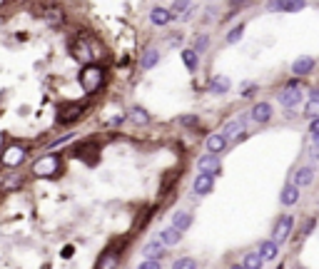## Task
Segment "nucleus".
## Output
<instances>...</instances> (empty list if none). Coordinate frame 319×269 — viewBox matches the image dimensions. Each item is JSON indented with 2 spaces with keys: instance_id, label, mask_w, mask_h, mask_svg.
<instances>
[{
  "instance_id": "1",
  "label": "nucleus",
  "mask_w": 319,
  "mask_h": 269,
  "mask_svg": "<svg viewBox=\"0 0 319 269\" xmlns=\"http://www.w3.org/2000/svg\"><path fill=\"white\" fill-rule=\"evenodd\" d=\"M102 83H105V70L100 65H85L83 67V72H80V85H83V90L88 95L97 92L102 88Z\"/></svg>"
},
{
  "instance_id": "2",
  "label": "nucleus",
  "mask_w": 319,
  "mask_h": 269,
  "mask_svg": "<svg viewBox=\"0 0 319 269\" xmlns=\"http://www.w3.org/2000/svg\"><path fill=\"white\" fill-rule=\"evenodd\" d=\"M58 172H60V157L58 155H43L32 165L35 177H55Z\"/></svg>"
},
{
  "instance_id": "3",
  "label": "nucleus",
  "mask_w": 319,
  "mask_h": 269,
  "mask_svg": "<svg viewBox=\"0 0 319 269\" xmlns=\"http://www.w3.org/2000/svg\"><path fill=\"white\" fill-rule=\"evenodd\" d=\"M299 102H302V85L297 80H292V83L285 85L282 92H279V105L282 107H297Z\"/></svg>"
},
{
  "instance_id": "4",
  "label": "nucleus",
  "mask_w": 319,
  "mask_h": 269,
  "mask_svg": "<svg viewBox=\"0 0 319 269\" xmlns=\"http://www.w3.org/2000/svg\"><path fill=\"white\" fill-rule=\"evenodd\" d=\"M83 112H85V105H80V102H70V105H63L58 110V122L60 125H70V122H77L80 118H83Z\"/></svg>"
},
{
  "instance_id": "5",
  "label": "nucleus",
  "mask_w": 319,
  "mask_h": 269,
  "mask_svg": "<svg viewBox=\"0 0 319 269\" xmlns=\"http://www.w3.org/2000/svg\"><path fill=\"white\" fill-rule=\"evenodd\" d=\"M307 5V0H269L267 10L269 13H297Z\"/></svg>"
},
{
  "instance_id": "6",
  "label": "nucleus",
  "mask_w": 319,
  "mask_h": 269,
  "mask_svg": "<svg viewBox=\"0 0 319 269\" xmlns=\"http://www.w3.org/2000/svg\"><path fill=\"white\" fill-rule=\"evenodd\" d=\"M23 160H25V147L23 145H8L3 149V157H0V162L5 167H18Z\"/></svg>"
},
{
  "instance_id": "7",
  "label": "nucleus",
  "mask_w": 319,
  "mask_h": 269,
  "mask_svg": "<svg viewBox=\"0 0 319 269\" xmlns=\"http://www.w3.org/2000/svg\"><path fill=\"white\" fill-rule=\"evenodd\" d=\"M72 55H75L80 62H88V65H90V60H93L95 55H93V48H90L88 37H77V40L72 43Z\"/></svg>"
},
{
  "instance_id": "8",
  "label": "nucleus",
  "mask_w": 319,
  "mask_h": 269,
  "mask_svg": "<svg viewBox=\"0 0 319 269\" xmlns=\"http://www.w3.org/2000/svg\"><path fill=\"white\" fill-rule=\"evenodd\" d=\"M292 224H294V219L289 217V214H285L282 219H279L277 224H274V244L279 242V244H282V242H287L289 239V232H292Z\"/></svg>"
},
{
  "instance_id": "9",
  "label": "nucleus",
  "mask_w": 319,
  "mask_h": 269,
  "mask_svg": "<svg viewBox=\"0 0 319 269\" xmlns=\"http://www.w3.org/2000/svg\"><path fill=\"white\" fill-rule=\"evenodd\" d=\"M197 167H199V172H202V175H210V177H215V175L222 172V162H220L217 155H207V157H202V160L197 162Z\"/></svg>"
},
{
  "instance_id": "10",
  "label": "nucleus",
  "mask_w": 319,
  "mask_h": 269,
  "mask_svg": "<svg viewBox=\"0 0 319 269\" xmlns=\"http://www.w3.org/2000/svg\"><path fill=\"white\" fill-rule=\"evenodd\" d=\"M97 152H100V149H97L95 142H83V145H77V147H75V157H80V160H85V162L93 165V162L97 160V157H95Z\"/></svg>"
},
{
  "instance_id": "11",
  "label": "nucleus",
  "mask_w": 319,
  "mask_h": 269,
  "mask_svg": "<svg viewBox=\"0 0 319 269\" xmlns=\"http://www.w3.org/2000/svg\"><path fill=\"white\" fill-rule=\"evenodd\" d=\"M250 115H252L255 122L264 125V122H269V118H272V105H269V102H257V105L252 107Z\"/></svg>"
},
{
  "instance_id": "12",
  "label": "nucleus",
  "mask_w": 319,
  "mask_h": 269,
  "mask_svg": "<svg viewBox=\"0 0 319 269\" xmlns=\"http://www.w3.org/2000/svg\"><path fill=\"white\" fill-rule=\"evenodd\" d=\"M215 177H210V175H197L194 177V182H192V189L197 192V195H210V192H212V182Z\"/></svg>"
},
{
  "instance_id": "13",
  "label": "nucleus",
  "mask_w": 319,
  "mask_h": 269,
  "mask_svg": "<svg viewBox=\"0 0 319 269\" xmlns=\"http://www.w3.org/2000/svg\"><path fill=\"white\" fill-rule=\"evenodd\" d=\"M117 264H120V254L115 249H107L105 254H100L95 269H117Z\"/></svg>"
},
{
  "instance_id": "14",
  "label": "nucleus",
  "mask_w": 319,
  "mask_h": 269,
  "mask_svg": "<svg viewBox=\"0 0 319 269\" xmlns=\"http://www.w3.org/2000/svg\"><path fill=\"white\" fill-rule=\"evenodd\" d=\"M312 179H314V170L309 165H304L294 172V187H307V184H312Z\"/></svg>"
},
{
  "instance_id": "15",
  "label": "nucleus",
  "mask_w": 319,
  "mask_h": 269,
  "mask_svg": "<svg viewBox=\"0 0 319 269\" xmlns=\"http://www.w3.org/2000/svg\"><path fill=\"white\" fill-rule=\"evenodd\" d=\"M224 147H227V137H224L222 132H215V135L207 137V149L212 152V155H220Z\"/></svg>"
},
{
  "instance_id": "16",
  "label": "nucleus",
  "mask_w": 319,
  "mask_h": 269,
  "mask_svg": "<svg viewBox=\"0 0 319 269\" xmlns=\"http://www.w3.org/2000/svg\"><path fill=\"white\" fill-rule=\"evenodd\" d=\"M180 237H182V232H180V229H175V227H167V229H162V232H160V242H162L165 247L177 244Z\"/></svg>"
},
{
  "instance_id": "17",
  "label": "nucleus",
  "mask_w": 319,
  "mask_h": 269,
  "mask_svg": "<svg viewBox=\"0 0 319 269\" xmlns=\"http://www.w3.org/2000/svg\"><path fill=\"white\" fill-rule=\"evenodd\" d=\"M229 80L224 78V75H217V78H212V83H210V92L212 95H224L227 90H229Z\"/></svg>"
},
{
  "instance_id": "18",
  "label": "nucleus",
  "mask_w": 319,
  "mask_h": 269,
  "mask_svg": "<svg viewBox=\"0 0 319 269\" xmlns=\"http://www.w3.org/2000/svg\"><path fill=\"white\" fill-rule=\"evenodd\" d=\"M150 20H152V25H167V23L172 20V13L165 10V8H152Z\"/></svg>"
},
{
  "instance_id": "19",
  "label": "nucleus",
  "mask_w": 319,
  "mask_h": 269,
  "mask_svg": "<svg viewBox=\"0 0 319 269\" xmlns=\"http://www.w3.org/2000/svg\"><path fill=\"white\" fill-rule=\"evenodd\" d=\"M297 202H299V187H294V184H287V187L282 189V205L292 207V205H297Z\"/></svg>"
},
{
  "instance_id": "20",
  "label": "nucleus",
  "mask_w": 319,
  "mask_h": 269,
  "mask_svg": "<svg viewBox=\"0 0 319 269\" xmlns=\"http://www.w3.org/2000/svg\"><path fill=\"white\" fill-rule=\"evenodd\" d=\"M142 254L147 257V259H157V257H162L165 254V244L160 242V239H155V242H150V244H145V249H142Z\"/></svg>"
},
{
  "instance_id": "21",
  "label": "nucleus",
  "mask_w": 319,
  "mask_h": 269,
  "mask_svg": "<svg viewBox=\"0 0 319 269\" xmlns=\"http://www.w3.org/2000/svg\"><path fill=\"white\" fill-rule=\"evenodd\" d=\"M304 115H307V118H312V120H314V118H319V88H317V90H312Z\"/></svg>"
},
{
  "instance_id": "22",
  "label": "nucleus",
  "mask_w": 319,
  "mask_h": 269,
  "mask_svg": "<svg viewBox=\"0 0 319 269\" xmlns=\"http://www.w3.org/2000/svg\"><path fill=\"white\" fill-rule=\"evenodd\" d=\"M312 67H314V60L312 58H299V60H294V65H292V72L297 75H307V72H312Z\"/></svg>"
},
{
  "instance_id": "23",
  "label": "nucleus",
  "mask_w": 319,
  "mask_h": 269,
  "mask_svg": "<svg viewBox=\"0 0 319 269\" xmlns=\"http://www.w3.org/2000/svg\"><path fill=\"white\" fill-rule=\"evenodd\" d=\"M190 224H192V217L187 212H175V217H172V227L175 229L185 232V229H190Z\"/></svg>"
},
{
  "instance_id": "24",
  "label": "nucleus",
  "mask_w": 319,
  "mask_h": 269,
  "mask_svg": "<svg viewBox=\"0 0 319 269\" xmlns=\"http://www.w3.org/2000/svg\"><path fill=\"white\" fill-rule=\"evenodd\" d=\"M245 130V120H229L227 125H224V130H222V135L229 140V137H234L237 132H242Z\"/></svg>"
},
{
  "instance_id": "25",
  "label": "nucleus",
  "mask_w": 319,
  "mask_h": 269,
  "mask_svg": "<svg viewBox=\"0 0 319 269\" xmlns=\"http://www.w3.org/2000/svg\"><path fill=\"white\" fill-rule=\"evenodd\" d=\"M157 60H160V53H157L155 48H150V50L142 55V60H140V67H142V70H150V67H155V65H157Z\"/></svg>"
},
{
  "instance_id": "26",
  "label": "nucleus",
  "mask_w": 319,
  "mask_h": 269,
  "mask_svg": "<svg viewBox=\"0 0 319 269\" xmlns=\"http://www.w3.org/2000/svg\"><path fill=\"white\" fill-rule=\"evenodd\" d=\"M259 257H262V262H272L277 257V244L274 242H262L259 244Z\"/></svg>"
},
{
  "instance_id": "27",
  "label": "nucleus",
  "mask_w": 319,
  "mask_h": 269,
  "mask_svg": "<svg viewBox=\"0 0 319 269\" xmlns=\"http://www.w3.org/2000/svg\"><path fill=\"white\" fill-rule=\"evenodd\" d=\"M262 257H259V252H250V254H245V262H242V269H262Z\"/></svg>"
},
{
  "instance_id": "28",
  "label": "nucleus",
  "mask_w": 319,
  "mask_h": 269,
  "mask_svg": "<svg viewBox=\"0 0 319 269\" xmlns=\"http://www.w3.org/2000/svg\"><path fill=\"white\" fill-rule=\"evenodd\" d=\"M172 18H190V0H175Z\"/></svg>"
},
{
  "instance_id": "29",
  "label": "nucleus",
  "mask_w": 319,
  "mask_h": 269,
  "mask_svg": "<svg viewBox=\"0 0 319 269\" xmlns=\"http://www.w3.org/2000/svg\"><path fill=\"white\" fill-rule=\"evenodd\" d=\"M130 120H132L135 125H150V115H147L142 107H132V110H130Z\"/></svg>"
},
{
  "instance_id": "30",
  "label": "nucleus",
  "mask_w": 319,
  "mask_h": 269,
  "mask_svg": "<svg viewBox=\"0 0 319 269\" xmlns=\"http://www.w3.org/2000/svg\"><path fill=\"white\" fill-rule=\"evenodd\" d=\"M45 23H48V25H53V28H58V25L63 23V10H58V8L45 10Z\"/></svg>"
},
{
  "instance_id": "31",
  "label": "nucleus",
  "mask_w": 319,
  "mask_h": 269,
  "mask_svg": "<svg viewBox=\"0 0 319 269\" xmlns=\"http://www.w3.org/2000/svg\"><path fill=\"white\" fill-rule=\"evenodd\" d=\"M242 32H245V25H237V28H232L229 30V35H227V45H234L239 37H242Z\"/></svg>"
},
{
  "instance_id": "32",
  "label": "nucleus",
  "mask_w": 319,
  "mask_h": 269,
  "mask_svg": "<svg viewBox=\"0 0 319 269\" xmlns=\"http://www.w3.org/2000/svg\"><path fill=\"white\" fill-rule=\"evenodd\" d=\"M182 60H185V65H187L190 70L197 67V53H194V50H185V53H182Z\"/></svg>"
},
{
  "instance_id": "33",
  "label": "nucleus",
  "mask_w": 319,
  "mask_h": 269,
  "mask_svg": "<svg viewBox=\"0 0 319 269\" xmlns=\"http://www.w3.org/2000/svg\"><path fill=\"white\" fill-rule=\"evenodd\" d=\"M172 269H197V262L194 259H177L172 264Z\"/></svg>"
},
{
  "instance_id": "34",
  "label": "nucleus",
  "mask_w": 319,
  "mask_h": 269,
  "mask_svg": "<svg viewBox=\"0 0 319 269\" xmlns=\"http://www.w3.org/2000/svg\"><path fill=\"white\" fill-rule=\"evenodd\" d=\"M137 269H162V267H160V262H157V259H145Z\"/></svg>"
},
{
  "instance_id": "35",
  "label": "nucleus",
  "mask_w": 319,
  "mask_h": 269,
  "mask_svg": "<svg viewBox=\"0 0 319 269\" xmlns=\"http://www.w3.org/2000/svg\"><path fill=\"white\" fill-rule=\"evenodd\" d=\"M3 187L8 189H15V187H20V177H5V182H3Z\"/></svg>"
},
{
  "instance_id": "36",
  "label": "nucleus",
  "mask_w": 319,
  "mask_h": 269,
  "mask_svg": "<svg viewBox=\"0 0 319 269\" xmlns=\"http://www.w3.org/2000/svg\"><path fill=\"white\" fill-rule=\"evenodd\" d=\"M180 122H182V125H187V127H197V125H199V120H197V118H180Z\"/></svg>"
},
{
  "instance_id": "37",
  "label": "nucleus",
  "mask_w": 319,
  "mask_h": 269,
  "mask_svg": "<svg viewBox=\"0 0 319 269\" xmlns=\"http://www.w3.org/2000/svg\"><path fill=\"white\" fill-rule=\"evenodd\" d=\"M309 132H312V137H314V135H319V118H314V120H312V125H309Z\"/></svg>"
},
{
  "instance_id": "38",
  "label": "nucleus",
  "mask_w": 319,
  "mask_h": 269,
  "mask_svg": "<svg viewBox=\"0 0 319 269\" xmlns=\"http://www.w3.org/2000/svg\"><path fill=\"white\" fill-rule=\"evenodd\" d=\"M205 48H207V37H199V40H197V50L202 53Z\"/></svg>"
},
{
  "instance_id": "39",
  "label": "nucleus",
  "mask_w": 319,
  "mask_h": 269,
  "mask_svg": "<svg viewBox=\"0 0 319 269\" xmlns=\"http://www.w3.org/2000/svg\"><path fill=\"white\" fill-rule=\"evenodd\" d=\"M312 162H319V147L312 149Z\"/></svg>"
},
{
  "instance_id": "40",
  "label": "nucleus",
  "mask_w": 319,
  "mask_h": 269,
  "mask_svg": "<svg viewBox=\"0 0 319 269\" xmlns=\"http://www.w3.org/2000/svg\"><path fill=\"white\" fill-rule=\"evenodd\" d=\"M63 257H65V259L72 257V247H65V249H63Z\"/></svg>"
},
{
  "instance_id": "41",
  "label": "nucleus",
  "mask_w": 319,
  "mask_h": 269,
  "mask_svg": "<svg viewBox=\"0 0 319 269\" xmlns=\"http://www.w3.org/2000/svg\"><path fill=\"white\" fill-rule=\"evenodd\" d=\"M229 3H232V5H239V3H245V0H229Z\"/></svg>"
},
{
  "instance_id": "42",
  "label": "nucleus",
  "mask_w": 319,
  "mask_h": 269,
  "mask_svg": "<svg viewBox=\"0 0 319 269\" xmlns=\"http://www.w3.org/2000/svg\"><path fill=\"white\" fill-rule=\"evenodd\" d=\"M312 140H314V145H317V147H319V135H314V137H312Z\"/></svg>"
},
{
  "instance_id": "43",
  "label": "nucleus",
  "mask_w": 319,
  "mask_h": 269,
  "mask_svg": "<svg viewBox=\"0 0 319 269\" xmlns=\"http://www.w3.org/2000/svg\"><path fill=\"white\" fill-rule=\"evenodd\" d=\"M232 269H242V267H232Z\"/></svg>"
}]
</instances>
